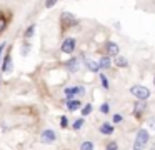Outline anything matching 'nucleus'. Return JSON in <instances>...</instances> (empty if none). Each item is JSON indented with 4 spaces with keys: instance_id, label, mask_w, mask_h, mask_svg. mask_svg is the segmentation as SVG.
Listing matches in <instances>:
<instances>
[{
    "instance_id": "412c9836",
    "label": "nucleus",
    "mask_w": 155,
    "mask_h": 150,
    "mask_svg": "<svg viewBox=\"0 0 155 150\" xmlns=\"http://www.w3.org/2000/svg\"><path fill=\"white\" fill-rule=\"evenodd\" d=\"M90 113H92V105H90V103H87L85 107H82V115H84V117L90 115Z\"/></svg>"
},
{
    "instance_id": "423d86ee",
    "label": "nucleus",
    "mask_w": 155,
    "mask_h": 150,
    "mask_svg": "<svg viewBox=\"0 0 155 150\" xmlns=\"http://www.w3.org/2000/svg\"><path fill=\"white\" fill-rule=\"evenodd\" d=\"M14 68V63H12V55H10V48L7 50V55L2 60V72H10Z\"/></svg>"
},
{
    "instance_id": "c756f323",
    "label": "nucleus",
    "mask_w": 155,
    "mask_h": 150,
    "mask_svg": "<svg viewBox=\"0 0 155 150\" xmlns=\"http://www.w3.org/2000/svg\"><path fill=\"white\" fill-rule=\"evenodd\" d=\"M153 85H155V78H153Z\"/></svg>"
},
{
    "instance_id": "a878e982",
    "label": "nucleus",
    "mask_w": 155,
    "mask_h": 150,
    "mask_svg": "<svg viewBox=\"0 0 155 150\" xmlns=\"http://www.w3.org/2000/svg\"><path fill=\"white\" fill-rule=\"evenodd\" d=\"M60 125H62V128H65V127L68 125V122H67V118H65V117H62V120H60Z\"/></svg>"
},
{
    "instance_id": "4be33fe9",
    "label": "nucleus",
    "mask_w": 155,
    "mask_h": 150,
    "mask_svg": "<svg viewBox=\"0 0 155 150\" xmlns=\"http://www.w3.org/2000/svg\"><path fill=\"white\" fill-rule=\"evenodd\" d=\"M98 77H100V82H102V87H104V88L107 90V88H108V80H107V77H105L104 73H100V75H98Z\"/></svg>"
},
{
    "instance_id": "cd10ccee",
    "label": "nucleus",
    "mask_w": 155,
    "mask_h": 150,
    "mask_svg": "<svg viewBox=\"0 0 155 150\" xmlns=\"http://www.w3.org/2000/svg\"><path fill=\"white\" fill-rule=\"evenodd\" d=\"M28 48H30V45H28V43H25V45H24V50H22V53H24V55H27V53H28Z\"/></svg>"
},
{
    "instance_id": "aec40b11",
    "label": "nucleus",
    "mask_w": 155,
    "mask_h": 150,
    "mask_svg": "<svg viewBox=\"0 0 155 150\" xmlns=\"http://www.w3.org/2000/svg\"><path fill=\"white\" fill-rule=\"evenodd\" d=\"M105 150H118V143L115 142V140H112V142H108L107 145H105Z\"/></svg>"
},
{
    "instance_id": "20e7f679",
    "label": "nucleus",
    "mask_w": 155,
    "mask_h": 150,
    "mask_svg": "<svg viewBox=\"0 0 155 150\" xmlns=\"http://www.w3.org/2000/svg\"><path fill=\"white\" fill-rule=\"evenodd\" d=\"M75 47H77V40L72 38V37H68V38H65L64 43H62V52L64 53H72L75 50Z\"/></svg>"
},
{
    "instance_id": "4468645a",
    "label": "nucleus",
    "mask_w": 155,
    "mask_h": 150,
    "mask_svg": "<svg viewBox=\"0 0 155 150\" xmlns=\"http://www.w3.org/2000/svg\"><path fill=\"white\" fill-rule=\"evenodd\" d=\"M85 67H87V70H90V72H98V70H100V65H98V62H95V60H85Z\"/></svg>"
},
{
    "instance_id": "f8f14e48",
    "label": "nucleus",
    "mask_w": 155,
    "mask_h": 150,
    "mask_svg": "<svg viewBox=\"0 0 155 150\" xmlns=\"http://www.w3.org/2000/svg\"><path fill=\"white\" fill-rule=\"evenodd\" d=\"M98 65H100V70H108L112 67V57L104 55L100 60H98Z\"/></svg>"
},
{
    "instance_id": "9b49d317",
    "label": "nucleus",
    "mask_w": 155,
    "mask_h": 150,
    "mask_svg": "<svg viewBox=\"0 0 155 150\" xmlns=\"http://www.w3.org/2000/svg\"><path fill=\"white\" fill-rule=\"evenodd\" d=\"M143 110H145V102H142V100H137L135 102V105H134V117H142V113H143Z\"/></svg>"
},
{
    "instance_id": "a211bd4d",
    "label": "nucleus",
    "mask_w": 155,
    "mask_h": 150,
    "mask_svg": "<svg viewBox=\"0 0 155 150\" xmlns=\"http://www.w3.org/2000/svg\"><path fill=\"white\" fill-rule=\"evenodd\" d=\"M80 150H94V143L88 142V140H85V142L80 143Z\"/></svg>"
},
{
    "instance_id": "b1692460",
    "label": "nucleus",
    "mask_w": 155,
    "mask_h": 150,
    "mask_svg": "<svg viewBox=\"0 0 155 150\" xmlns=\"http://www.w3.org/2000/svg\"><path fill=\"white\" fill-rule=\"evenodd\" d=\"M122 118H124V117H122L120 113H115V115H114V123H120Z\"/></svg>"
},
{
    "instance_id": "f3484780",
    "label": "nucleus",
    "mask_w": 155,
    "mask_h": 150,
    "mask_svg": "<svg viewBox=\"0 0 155 150\" xmlns=\"http://www.w3.org/2000/svg\"><path fill=\"white\" fill-rule=\"evenodd\" d=\"M84 123H85L84 118H77L74 123H72V128H74V130H80L82 127H84Z\"/></svg>"
},
{
    "instance_id": "ddd939ff",
    "label": "nucleus",
    "mask_w": 155,
    "mask_h": 150,
    "mask_svg": "<svg viewBox=\"0 0 155 150\" xmlns=\"http://www.w3.org/2000/svg\"><path fill=\"white\" fill-rule=\"evenodd\" d=\"M100 133L102 135H112V133H114V125H112V123H108V122H105V123H102L100 125Z\"/></svg>"
},
{
    "instance_id": "9d476101",
    "label": "nucleus",
    "mask_w": 155,
    "mask_h": 150,
    "mask_svg": "<svg viewBox=\"0 0 155 150\" xmlns=\"http://www.w3.org/2000/svg\"><path fill=\"white\" fill-rule=\"evenodd\" d=\"M65 68H67L68 72H77V68H78V58H75V57L68 58L67 62H65Z\"/></svg>"
},
{
    "instance_id": "6e6552de",
    "label": "nucleus",
    "mask_w": 155,
    "mask_h": 150,
    "mask_svg": "<svg viewBox=\"0 0 155 150\" xmlns=\"http://www.w3.org/2000/svg\"><path fill=\"white\" fill-rule=\"evenodd\" d=\"M105 48H107V55H108V57H115V58L118 57V52H120V48H118V45H117L115 42H107Z\"/></svg>"
},
{
    "instance_id": "bb28decb",
    "label": "nucleus",
    "mask_w": 155,
    "mask_h": 150,
    "mask_svg": "<svg viewBox=\"0 0 155 150\" xmlns=\"http://www.w3.org/2000/svg\"><path fill=\"white\" fill-rule=\"evenodd\" d=\"M5 50V43H0V63H2V53Z\"/></svg>"
},
{
    "instance_id": "f03ea898",
    "label": "nucleus",
    "mask_w": 155,
    "mask_h": 150,
    "mask_svg": "<svg viewBox=\"0 0 155 150\" xmlns=\"http://www.w3.org/2000/svg\"><path fill=\"white\" fill-rule=\"evenodd\" d=\"M130 93L137 100H142V102H145V100L150 97V90H148L147 87H143V85H134L130 88Z\"/></svg>"
},
{
    "instance_id": "7ed1b4c3",
    "label": "nucleus",
    "mask_w": 155,
    "mask_h": 150,
    "mask_svg": "<svg viewBox=\"0 0 155 150\" xmlns=\"http://www.w3.org/2000/svg\"><path fill=\"white\" fill-rule=\"evenodd\" d=\"M77 23V18H75L72 13H68V12H64L60 15V27H62V32H65V30L68 28V27H72V25H75Z\"/></svg>"
},
{
    "instance_id": "1a4fd4ad",
    "label": "nucleus",
    "mask_w": 155,
    "mask_h": 150,
    "mask_svg": "<svg viewBox=\"0 0 155 150\" xmlns=\"http://www.w3.org/2000/svg\"><path fill=\"white\" fill-rule=\"evenodd\" d=\"M65 103H67V108L70 110V112H75V110H78L82 107V102L78 98H70V100H65Z\"/></svg>"
},
{
    "instance_id": "6ab92c4d",
    "label": "nucleus",
    "mask_w": 155,
    "mask_h": 150,
    "mask_svg": "<svg viewBox=\"0 0 155 150\" xmlns=\"http://www.w3.org/2000/svg\"><path fill=\"white\" fill-rule=\"evenodd\" d=\"M7 23H8L7 17H4V15H0V33H2V32H4L5 28H7Z\"/></svg>"
},
{
    "instance_id": "dca6fc26",
    "label": "nucleus",
    "mask_w": 155,
    "mask_h": 150,
    "mask_svg": "<svg viewBox=\"0 0 155 150\" xmlns=\"http://www.w3.org/2000/svg\"><path fill=\"white\" fill-rule=\"evenodd\" d=\"M34 32H35V23H32V25H28V27H27V30H25V33H24L25 40L32 38V37H34Z\"/></svg>"
},
{
    "instance_id": "393cba45",
    "label": "nucleus",
    "mask_w": 155,
    "mask_h": 150,
    "mask_svg": "<svg viewBox=\"0 0 155 150\" xmlns=\"http://www.w3.org/2000/svg\"><path fill=\"white\" fill-rule=\"evenodd\" d=\"M100 112L102 113H108V103H104V105L100 107Z\"/></svg>"
},
{
    "instance_id": "5701e85b",
    "label": "nucleus",
    "mask_w": 155,
    "mask_h": 150,
    "mask_svg": "<svg viewBox=\"0 0 155 150\" xmlns=\"http://www.w3.org/2000/svg\"><path fill=\"white\" fill-rule=\"evenodd\" d=\"M57 2H58V0H45V7H47V8H52Z\"/></svg>"
},
{
    "instance_id": "39448f33",
    "label": "nucleus",
    "mask_w": 155,
    "mask_h": 150,
    "mask_svg": "<svg viewBox=\"0 0 155 150\" xmlns=\"http://www.w3.org/2000/svg\"><path fill=\"white\" fill-rule=\"evenodd\" d=\"M85 90H84V87H80V85H77V87H68V88H65V95H67V98L70 100V98H75L77 95H82Z\"/></svg>"
},
{
    "instance_id": "c85d7f7f",
    "label": "nucleus",
    "mask_w": 155,
    "mask_h": 150,
    "mask_svg": "<svg viewBox=\"0 0 155 150\" xmlns=\"http://www.w3.org/2000/svg\"><path fill=\"white\" fill-rule=\"evenodd\" d=\"M148 125H150V128H153V130H155V118H152L150 122H148Z\"/></svg>"
},
{
    "instance_id": "2eb2a0df",
    "label": "nucleus",
    "mask_w": 155,
    "mask_h": 150,
    "mask_svg": "<svg viewBox=\"0 0 155 150\" xmlns=\"http://www.w3.org/2000/svg\"><path fill=\"white\" fill-rule=\"evenodd\" d=\"M115 65H117L118 68H124V67L128 65V62H127V58H125V57H120V55H118L117 58H115Z\"/></svg>"
},
{
    "instance_id": "0eeeda50",
    "label": "nucleus",
    "mask_w": 155,
    "mask_h": 150,
    "mask_svg": "<svg viewBox=\"0 0 155 150\" xmlns=\"http://www.w3.org/2000/svg\"><path fill=\"white\" fill-rule=\"evenodd\" d=\"M42 142H45V143H52V142H55V138H57V135H55V132L54 130H50V128H45L44 132H42Z\"/></svg>"
},
{
    "instance_id": "f257e3e1",
    "label": "nucleus",
    "mask_w": 155,
    "mask_h": 150,
    "mask_svg": "<svg viewBox=\"0 0 155 150\" xmlns=\"http://www.w3.org/2000/svg\"><path fill=\"white\" fill-rule=\"evenodd\" d=\"M150 140V135L145 128H140L137 132V137H135V142H134V150H143L147 142Z\"/></svg>"
}]
</instances>
